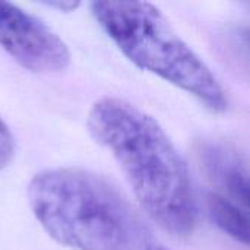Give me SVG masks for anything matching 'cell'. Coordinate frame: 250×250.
<instances>
[{
	"label": "cell",
	"mask_w": 250,
	"mask_h": 250,
	"mask_svg": "<svg viewBox=\"0 0 250 250\" xmlns=\"http://www.w3.org/2000/svg\"><path fill=\"white\" fill-rule=\"evenodd\" d=\"M86 122L92 138L117 161L146 215L173 236H189L198 217L190 174L160 123L116 97L97 100Z\"/></svg>",
	"instance_id": "obj_1"
},
{
	"label": "cell",
	"mask_w": 250,
	"mask_h": 250,
	"mask_svg": "<svg viewBox=\"0 0 250 250\" xmlns=\"http://www.w3.org/2000/svg\"><path fill=\"white\" fill-rule=\"evenodd\" d=\"M48 7L57 9L60 12H72L79 7V1H70V0H57V1H45L44 3Z\"/></svg>",
	"instance_id": "obj_8"
},
{
	"label": "cell",
	"mask_w": 250,
	"mask_h": 250,
	"mask_svg": "<svg viewBox=\"0 0 250 250\" xmlns=\"http://www.w3.org/2000/svg\"><path fill=\"white\" fill-rule=\"evenodd\" d=\"M0 47L34 73L63 72L72 60L66 42L47 23L9 1H0Z\"/></svg>",
	"instance_id": "obj_4"
},
{
	"label": "cell",
	"mask_w": 250,
	"mask_h": 250,
	"mask_svg": "<svg viewBox=\"0 0 250 250\" xmlns=\"http://www.w3.org/2000/svg\"><path fill=\"white\" fill-rule=\"evenodd\" d=\"M15 155V138L0 117V170L6 168Z\"/></svg>",
	"instance_id": "obj_7"
},
{
	"label": "cell",
	"mask_w": 250,
	"mask_h": 250,
	"mask_svg": "<svg viewBox=\"0 0 250 250\" xmlns=\"http://www.w3.org/2000/svg\"><path fill=\"white\" fill-rule=\"evenodd\" d=\"M145 250H168L167 248L161 246V245H152V243H148Z\"/></svg>",
	"instance_id": "obj_9"
},
{
	"label": "cell",
	"mask_w": 250,
	"mask_h": 250,
	"mask_svg": "<svg viewBox=\"0 0 250 250\" xmlns=\"http://www.w3.org/2000/svg\"><path fill=\"white\" fill-rule=\"evenodd\" d=\"M44 231L70 250H145L146 230L126 198L105 177L81 167L35 174L26 189Z\"/></svg>",
	"instance_id": "obj_2"
},
{
	"label": "cell",
	"mask_w": 250,
	"mask_h": 250,
	"mask_svg": "<svg viewBox=\"0 0 250 250\" xmlns=\"http://www.w3.org/2000/svg\"><path fill=\"white\" fill-rule=\"evenodd\" d=\"M198 163L214 186L212 193L249 209V170L246 158L233 146L220 141L201 142Z\"/></svg>",
	"instance_id": "obj_5"
},
{
	"label": "cell",
	"mask_w": 250,
	"mask_h": 250,
	"mask_svg": "<svg viewBox=\"0 0 250 250\" xmlns=\"http://www.w3.org/2000/svg\"><path fill=\"white\" fill-rule=\"evenodd\" d=\"M91 12L119 50L148 70L198 98L214 113L229 107L226 91L204 59L148 1H92Z\"/></svg>",
	"instance_id": "obj_3"
},
{
	"label": "cell",
	"mask_w": 250,
	"mask_h": 250,
	"mask_svg": "<svg viewBox=\"0 0 250 250\" xmlns=\"http://www.w3.org/2000/svg\"><path fill=\"white\" fill-rule=\"evenodd\" d=\"M208 212L212 221L230 237L239 243L249 245V212L240 205L220 195L209 192L207 195Z\"/></svg>",
	"instance_id": "obj_6"
}]
</instances>
